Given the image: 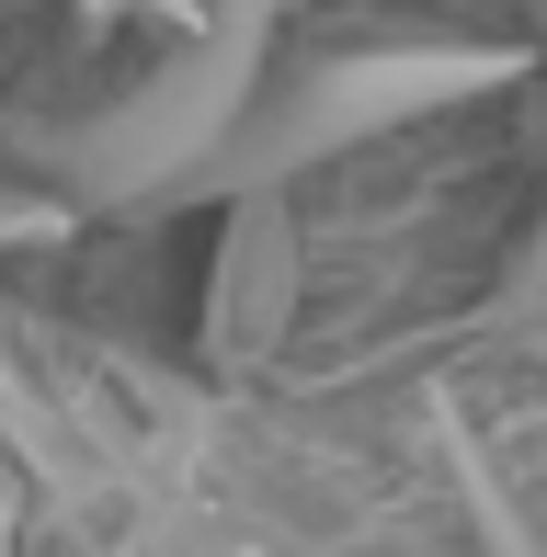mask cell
I'll return each mask as SVG.
<instances>
[{"label": "cell", "instance_id": "6da1fadb", "mask_svg": "<svg viewBox=\"0 0 547 557\" xmlns=\"http://www.w3.org/2000/svg\"><path fill=\"white\" fill-rule=\"evenodd\" d=\"M490 81H513V46H377V58H331V69H308L263 125H240L229 148H206V160H194L183 183H160V194H194V183L274 194L285 171L331 160L342 137H377V125H400V114L467 103V91H490Z\"/></svg>", "mask_w": 547, "mask_h": 557}, {"label": "cell", "instance_id": "7a4b0ae2", "mask_svg": "<svg viewBox=\"0 0 547 557\" xmlns=\"http://www.w3.org/2000/svg\"><path fill=\"white\" fill-rule=\"evenodd\" d=\"M513 296H547V227H536V250H525V273H513Z\"/></svg>", "mask_w": 547, "mask_h": 557}, {"label": "cell", "instance_id": "3957f363", "mask_svg": "<svg viewBox=\"0 0 547 557\" xmlns=\"http://www.w3.org/2000/svg\"><path fill=\"white\" fill-rule=\"evenodd\" d=\"M217 23H274V0H206Z\"/></svg>", "mask_w": 547, "mask_h": 557}, {"label": "cell", "instance_id": "277c9868", "mask_svg": "<svg viewBox=\"0 0 547 557\" xmlns=\"http://www.w3.org/2000/svg\"><path fill=\"white\" fill-rule=\"evenodd\" d=\"M0 227H23V206H0Z\"/></svg>", "mask_w": 547, "mask_h": 557}]
</instances>
